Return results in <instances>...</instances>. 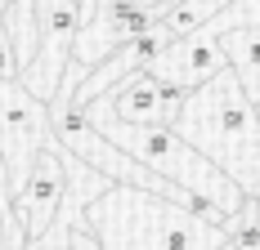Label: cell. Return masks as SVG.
I'll list each match as a JSON object with an SVG mask.
<instances>
[{
  "mask_svg": "<svg viewBox=\"0 0 260 250\" xmlns=\"http://www.w3.org/2000/svg\"><path fill=\"white\" fill-rule=\"evenodd\" d=\"M85 228L104 241V250H220L229 241L224 224H207L188 205L135 183H112L90 201Z\"/></svg>",
  "mask_w": 260,
  "mask_h": 250,
  "instance_id": "cell-1",
  "label": "cell"
},
{
  "mask_svg": "<svg viewBox=\"0 0 260 250\" xmlns=\"http://www.w3.org/2000/svg\"><path fill=\"white\" fill-rule=\"evenodd\" d=\"M175 130L198 152H207L229 179H238L247 197L260 192V107L242 90L234 67L215 72L202 90L188 94Z\"/></svg>",
  "mask_w": 260,
  "mask_h": 250,
  "instance_id": "cell-2",
  "label": "cell"
},
{
  "mask_svg": "<svg viewBox=\"0 0 260 250\" xmlns=\"http://www.w3.org/2000/svg\"><path fill=\"white\" fill-rule=\"evenodd\" d=\"M85 116L99 125L112 143H121L135 161L153 165L157 175L175 179L180 188L198 192V197H211L215 205H224V215H238V210H242L247 192L238 188V179H229L207 152H198L175 125H161V121H153V125H130V121H117L99 99L85 107Z\"/></svg>",
  "mask_w": 260,
  "mask_h": 250,
  "instance_id": "cell-3",
  "label": "cell"
},
{
  "mask_svg": "<svg viewBox=\"0 0 260 250\" xmlns=\"http://www.w3.org/2000/svg\"><path fill=\"white\" fill-rule=\"evenodd\" d=\"M54 143V121L50 103L36 99L18 76H0V152L9 161V188H23L27 170L36 165V156Z\"/></svg>",
  "mask_w": 260,
  "mask_h": 250,
  "instance_id": "cell-4",
  "label": "cell"
},
{
  "mask_svg": "<svg viewBox=\"0 0 260 250\" xmlns=\"http://www.w3.org/2000/svg\"><path fill=\"white\" fill-rule=\"evenodd\" d=\"M36 14H41V50L18 72V80L36 99L54 103L63 76H68V63H72L77 31L85 23V14H81V0H36Z\"/></svg>",
  "mask_w": 260,
  "mask_h": 250,
  "instance_id": "cell-5",
  "label": "cell"
},
{
  "mask_svg": "<svg viewBox=\"0 0 260 250\" xmlns=\"http://www.w3.org/2000/svg\"><path fill=\"white\" fill-rule=\"evenodd\" d=\"M54 143H58V134H54ZM54 143L36 156V165L27 170L23 188L14 192V215L23 219L27 241H31V237H41V232L58 219L63 197H68V165H63V156H58Z\"/></svg>",
  "mask_w": 260,
  "mask_h": 250,
  "instance_id": "cell-6",
  "label": "cell"
},
{
  "mask_svg": "<svg viewBox=\"0 0 260 250\" xmlns=\"http://www.w3.org/2000/svg\"><path fill=\"white\" fill-rule=\"evenodd\" d=\"M224 67H229V58H224L220 36L211 27H198L188 36H175L144 72H153L157 80H171V85H184V90H202L211 76L224 72Z\"/></svg>",
  "mask_w": 260,
  "mask_h": 250,
  "instance_id": "cell-7",
  "label": "cell"
},
{
  "mask_svg": "<svg viewBox=\"0 0 260 250\" xmlns=\"http://www.w3.org/2000/svg\"><path fill=\"white\" fill-rule=\"evenodd\" d=\"M99 103H104L117 121H130V125L161 121L166 125V112H161V80H157L153 72H135L130 80H121L117 90L99 94Z\"/></svg>",
  "mask_w": 260,
  "mask_h": 250,
  "instance_id": "cell-8",
  "label": "cell"
},
{
  "mask_svg": "<svg viewBox=\"0 0 260 250\" xmlns=\"http://www.w3.org/2000/svg\"><path fill=\"white\" fill-rule=\"evenodd\" d=\"M220 45H224V58L238 72L242 90L260 107V27H224L220 31Z\"/></svg>",
  "mask_w": 260,
  "mask_h": 250,
  "instance_id": "cell-9",
  "label": "cell"
},
{
  "mask_svg": "<svg viewBox=\"0 0 260 250\" xmlns=\"http://www.w3.org/2000/svg\"><path fill=\"white\" fill-rule=\"evenodd\" d=\"M0 27L9 36V45L18 54V63H31L36 50H41V14H36V0H9L5 14H0Z\"/></svg>",
  "mask_w": 260,
  "mask_h": 250,
  "instance_id": "cell-10",
  "label": "cell"
},
{
  "mask_svg": "<svg viewBox=\"0 0 260 250\" xmlns=\"http://www.w3.org/2000/svg\"><path fill=\"white\" fill-rule=\"evenodd\" d=\"M77 224L81 219H68V215H58L41 237H31L23 250H77Z\"/></svg>",
  "mask_w": 260,
  "mask_h": 250,
  "instance_id": "cell-11",
  "label": "cell"
},
{
  "mask_svg": "<svg viewBox=\"0 0 260 250\" xmlns=\"http://www.w3.org/2000/svg\"><path fill=\"white\" fill-rule=\"evenodd\" d=\"M23 72V63H18V54H14V45H9V36H5V27H0V76L9 80V76Z\"/></svg>",
  "mask_w": 260,
  "mask_h": 250,
  "instance_id": "cell-12",
  "label": "cell"
},
{
  "mask_svg": "<svg viewBox=\"0 0 260 250\" xmlns=\"http://www.w3.org/2000/svg\"><path fill=\"white\" fill-rule=\"evenodd\" d=\"M0 250H14L9 246V232H5V219H0Z\"/></svg>",
  "mask_w": 260,
  "mask_h": 250,
  "instance_id": "cell-13",
  "label": "cell"
},
{
  "mask_svg": "<svg viewBox=\"0 0 260 250\" xmlns=\"http://www.w3.org/2000/svg\"><path fill=\"white\" fill-rule=\"evenodd\" d=\"M220 250H238V246H234V241H224V246H220Z\"/></svg>",
  "mask_w": 260,
  "mask_h": 250,
  "instance_id": "cell-14",
  "label": "cell"
}]
</instances>
